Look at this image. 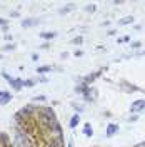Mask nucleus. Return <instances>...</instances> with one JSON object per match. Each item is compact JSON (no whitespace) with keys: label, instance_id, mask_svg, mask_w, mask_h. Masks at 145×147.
<instances>
[{"label":"nucleus","instance_id":"nucleus-4","mask_svg":"<svg viewBox=\"0 0 145 147\" xmlns=\"http://www.w3.org/2000/svg\"><path fill=\"white\" fill-rule=\"evenodd\" d=\"M38 24V20L37 18H23V22H22V25L23 27H34Z\"/></svg>","mask_w":145,"mask_h":147},{"label":"nucleus","instance_id":"nucleus-8","mask_svg":"<svg viewBox=\"0 0 145 147\" xmlns=\"http://www.w3.org/2000/svg\"><path fill=\"white\" fill-rule=\"evenodd\" d=\"M50 70H52L50 65H44V67H38V69H37V72L38 74H47V72H50Z\"/></svg>","mask_w":145,"mask_h":147},{"label":"nucleus","instance_id":"nucleus-9","mask_svg":"<svg viewBox=\"0 0 145 147\" xmlns=\"http://www.w3.org/2000/svg\"><path fill=\"white\" fill-rule=\"evenodd\" d=\"M83 132H85V136H87V137H90V136H92V127H90V124H85Z\"/></svg>","mask_w":145,"mask_h":147},{"label":"nucleus","instance_id":"nucleus-3","mask_svg":"<svg viewBox=\"0 0 145 147\" xmlns=\"http://www.w3.org/2000/svg\"><path fill=\"white\" fill-rule=\"evenodd\" d=\"M10 100H12V95H10L9 92L0 90V105H5V104H9Z\"/></svg>","mask_w":145,"mask_h":147},{"label":"nucleus","instance_id":"nucleus-5","mask_svg":"<svg viewBox=\"0 0 145 147\" xmlns=\"http://www.w3.org/2000/svg\"><path fill=\"white\" fill-rule=\"evenodd\" d=\"M118 130V125L115 124H110L109 127H107V137H112V136H115V132Z\"/></svg>","mask_w":145,"mask_h":147},{"label":"nucleus","instance_id":"nucleus-13","mask_svg":"<svg viewBox=\"0 0 145 147\" xmlns=\"http://www.w3.org/2000/svg\"><path fill=\"white\" fill-rule=\"evenodd\" d=\"M0 27H7V18H0Z\"/></svg>","mask_w":145,"mask_h":147},{"label":"nucleus","instance_id":"nucleus-1","mask_svg":"<svg viewBox=\"0 0 145 147\" xmlns=\"http://www.w3.org/2000/svg\"><path fill=\"white\" fill-rule=\"evenodd\" d=\"M2 77H3L10 85H12V89H13V90H20V89L23 87V80H22V79H13V77H10L7 72H2Z\"/></svg>","mask_w":145,"mask_h":147},{"label":"nucleus","instance_id":"nucleus-17","mask_svg":"<svg viewBox=\"0 0 145 147\" xmlns=\"http://www.w3.org/2000/svg\"><path fill=\"white\" fill-rule=\"evenodd\" d=\"M68 10H70V7H65V9L60 10V13H68Z\"/></svg>","mask_w":145,"mask_h":147},{"label":"nucleus","instance_id":"nucleus-7","mask_svg":"<svg viewBox=\"0 0 145 147\" xmlns=\"http://www.w3.org/2000/svg\"><path fill=\"white\" fill-rule=\"evenodd\" d=\"M134 22V17H124L118 20V25H127V24H132Z\"/></svg>","mask_w":145,"mask_h":147},{"label":"nucleus","instance_id":"nucleus-18","mask_svg":"<svg viewBox=\"0 0 145 147\" xmlns=\"http://www.w3.org/2000/svg\"><path fill=\"white\" fill-rule=\"evenodd\" d=\"M87 10H89V12H93V10H95V5H92V7H87Z\"/></svg>","mask_w":145,"mask_h":147},{"label":"nucleus","instance_id":"nucleus-16","mask_svg":"<svg viewBox=\"0 0 145 147\" xmlns=\"http://www.w3.org/2000/svg\"><path fill=\"white\" fill-rule=\"evenodd\" d=\"M23 85H27V87H32L34 82H30V80H23Z\"/></svg>","mask_w":145,"mask_h":147},{"label":"nucleus","instance_id":"nucleus-15","mask_svg":"<svg viewBox=\"0 0 145 147\" xmlns=\"http://www.w3.org/2000/svg\"><path fill=\"white\" fill-rule=\"evenodd\" d=\"M83 42V38L82 37H77V38H73V44H82Z\"/></svg>","mask_w":145,"mask_h":147},{"label":"nucleus","instance_id":"nucleus-11","mask_svg":"<svg viewBox=\"0 0 145 147\" xmlns=\"http://www.w3.org/2000/svg\"><path fill=\"white\" fill-rule=\"evenodd\" d=\"M44 100H45L44 95H40V97H34V102H44Z\"/></svg>","mask_w":145,"mask_h":147},{"label":"nucleus","instance_id":"nucleus-2","mask_svg":"<svg viewBox=\"0 0 145 147\" xmlns=\"http://www.w3.org/2000/svg\"><path fill=\"white\" fill-rule=\"evenodd\" d=\"M145 109V100H135V102H132V107H130V110L132 112H140V110H144Z\"/></svg>","mask_w":145,"mask_h":147},{"label":"nucleus","instance_id":"nucleus-10","mask_svg":"<svg viewBox=\"0 0 145 147\" xmlns=\"http://www.w3.org/2000/svg\"><path fill=\"white\" fill-rule=\"evenodd\" d=\"M77 124H79V115H73L72 117V120H70V127H75V125H77Z\"/></svg>","mask_w":145,"mask_h":147},{"label":"nucleus","instance_id":"nucleus-20","mask_svg":"<svg viewBox=\"0 0 145 147\" xmlns=\"http://www.w3.org/2000/svg\"><path fill=\"white\" fill-rule=\"evenodd\" d=\"M132 47H134V49H138V47H140V44H138V42H135V44H132Z\"/></svg>","mask_w":145,"mask_h":147},{"label":"nucleus","instance_id":"nucleus-12","mask_svg":"<svg viewBox=\"0 0 145 147\" xmlns=\"http://www.w3.org/2000/svg\"><path fill=\"white\" fill-rule=\"evenodd\" d=\"M128 40H130V37H122V38H118V44H122V42H128Z\"/></svg>","mask_w":145,"mask_h":147},{"label":"nucleus","instance_id":"nucleus-6","mask_svg":"<svg viewBox=\"0 0 145 147\" xmlns=\"http://www.w3.org/2000/svg\"><path fill=\"white\" fill-rule=\"evenodd\" d=\"M40 37H42V38H45V40H52L54 37H57V34H55V32H42Z\"/></svg>","mask_w":145,"mask_h":147},{"label":"nucleus","instance_id":"nucleus-19","mask_svg":"<svg viewBox=\"0 0 145 147\" xmlns=\"http://www.w3.org/2000/svg\"><path fill=\"white\" fill-rule=\"evenodd\" d=\"M75 57H82V50H77L75 52Z\"/></svg>","mask_w":145,"mask_h":147},{"label":"nucleus","instance_id":"nucleus-21","mask_svg":"<svg viewBox=\"0 0 145 147\" xmlns=\"http://www.w3.org/2000/svg\"><path fill=\"white\" fill-rule=\"evenodd\" d=\"M68 147H73V146H72V142H68Z\"/></svg>","mask_w":145,"mask_h":147},{"label":"nucleus","instance_id":"nucleus-14","mask_svg":"<svg viewBox=\"0 0 145 147\" xmlns=\"http://www.w3.org/2000/svg\"><path fill=\"white\" fill-rule=\"evenodd\" d=\"M13 49H15V45H13V44H12V45L9 44V45H5V47H3V50H13Z\"/></svg>","mask_w":145,"mask_h":147}]
</instances>
